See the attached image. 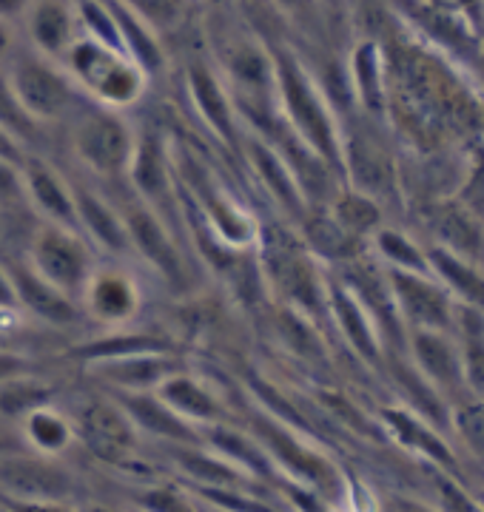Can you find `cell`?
I'll use <instances>...</instances> for the list:
<instances>
[{"instance_id":"1","label":"cell","mask_w":484,"mask_h":512,"mask_svg":"<svg viewBox=\"0 0 484 512\" xmlns=\"http://www.w3.org/2000/svg\"><path fill=\"white\" fill-rule=\"evenodd\" d=\"M382 46L388 63L385 117L410 148L433 157L484 140V86L467 77L459 60L408 29Z\"/></svg>"},{"instance_id":"2","label":"cell","mask_w":484,"mask_h":512,"mask_svg":"<svg viewBox=\"0 0 484 512\" xmlns=\"http://www.w3.org/2000/svg\"><path fill=\"white\" fill-rule=\"evenodd\" d=\"M277 72V114L282 126L294 131L308 148H314L325 163L342 174V126L328 94L322 92L314 74L288 49L274 52Z\"/></svg>"},{"instance_id":"3","label":"cell","mask_w":484,"mask_h":512,"mask_svg":"<svg viewBox=\"0 0 484 512\" xmlns=\"http://www.w3.org/2000/svg\"><path fill=\"white\" fill-rule=\"evenodd\" d=\"M399 23L430 46L473 66L484 40V0H388Z\"/></svg>"},{"instance_id":"4","label":"cell","mask_w":484,"mask_h":512,"mask_svg":"<svg viewBox=\"0 0 484 512\" xmlns=\"http://www.w3.org/2000/svg\"><path fill=\"white\" fill-rule=\"evenodd\" d=\"M60 63L72 74L77 89L94 97L106 109H129L149 86L146 72L126 52L86 35H77Z\"/></svg>"},{"instance_id":"5","label":"cell","mask_w":484,"mask_h":512,"mask_svg":"<svg viewBox=\"0 0 484 512\" xmlns=\"http://www.w3.org/2000/svg\"><path fill=\"white\" fill-rule=\"evenodd\" d=\"M223 83L234 109L248 114L265 131L277 123V72L274 52L257 40H237L223 57Z\"/></svg>"},{"instance_id":"6","label":"cell","mask_w":484,"mask_h":512,"mask_svg":"<svg viewBox=\"0 0 484 512\" xmlns=\"http://www.w3.org/2000/svg\"><path fill=\"white\" fill-rule=\"evenodd\" d=\"M26 262L46 282H52L57 291H63L77 302L94 271L92 242L80 237L77 228L43 222L29 237Z\"/></svg>"},{"instance_id":"7","label":"cell","mask_w":484,"mask_h":512,"mask_svg":"<svg viewBox=\"0 0 484 512\" xmlns=\"http://www.w3.org/2000/svg\"><path fill=\"white\" fill-rule=\"evenodd\" d=\"M6 77H9L12 92L18 94L20 106L38 126L63 120L66 114L77 109L80 89L72 80V74L57 60H49L38 52L23 55L6 69Z\"/></svg>"},{"instance_id":"8","label":"cell","mask_w":484,"mask_h":512,"mask_svg":"<svg viewBox=\"0 0 484 512\" xmlns=\"http://www.w3.org/2000/svg\"><path fill=\"white\" fill-rule=\"evenodd\" d=\"M137 146V134L117 109L97 106L83 111L72 128V151L97 177H126Z\"/></svg>"},{"instance_id":"9","label":"cell","mask_w":484,"mask_h":512,"mask_svg":"<svg viewBox=\"0 0 484 512\" xmlns=\"http://www.w3.org/2000/svg\"><path fill=\"white\" fill-rule=\"evenodd\" d=\"M0 493L26 504L57 507L75 498V478L60 467L55 456L9 450L0 453Z\"/></svg>"},{"instance_id":"10","label":"cell","mask_w":484,"mask_h":512,"mask_svg":"<svg viewBox=\"0 0 484 512\" xmlns=\"http://www.w3.org/2000/svg\"><path fill=\"white\" fill-rule=\"evenodd\" d=\"M385 279L391 288L393 308L399 313L405 330L456 328V299L439 282V276L385 268Z\"/></svg>"},{"instance_id":"11","label":"cell","mask_w":484,"mask_h":512,"mask_svg":"<svg viewBox=\"0 0 484 512\" xmlns=\"http://www.w3.org/2000/svg\"><path fill=\"white\" fill-rule=\"evenodd\" d=\"M268 279L274 282V291H280L302 316L328 313V279L319 274L305 242L277 239L271 251L265 254Z\"/></svg>"},{"instance_id":"12","label":"cell","mask_w":484,"mask_h":512,"mask_svg":"<svg viewBox=\"0 0 484 512\" xmlns=\"http://www.w3.org/2000/svg\"><path fill=\"white\" fill-rule=\"evenodd\" d=\"M405 356L447 407L470 399L462 373V350L453 330H408Z\"/></svg>"},{"instance_id":"13","label":"cell","mask_w":484,"mask_h":512,"mask_svg":"<svg viewBox=\"0 0 484 512\" xmlns=\"http://www.w3.org/2000/svg\"><path fill=\"white\" fill-rule=\"evenodd\" d=\"M254 436H257V444L265 450L268 461L274 467H280L282 473H288L297 484L319 490V493H328L331 487H336L339 478H336L334 464L317 450L305 447L288 427H282L271 419H257Z\"/></svg>"},{"instance_id":"14","label":"cell","mask_w":484,"mask_h":512,"mask_svg":"<svg viewBox=\"0 0 484 512\" xmlns=\"http://www.w3.org/2000/svg\"><path fill=\"white\" fill-rule=\"evenodd\" d=\"M342 174L348 185L371 194L373 200L396 197L402 188V171L388 148L365 131L348 134L342 128Z\"/></svg>"},{"instance_id":"15","label":"cell","mask_w":484,"mask_h":512,"mask_svg":"<svg viewBox=\"0 0 484 512\" xmlns=\"http://www.w3.org/2000/svg\"><path fill=\"white\" fill-rule=\"evenodd\" d=\"M72 424H75V439L83 441V447L100 461L120 464L137 450V427L117 402L94 399L77 413Z\"/></svg>"},{"instance_id":"16","label":"cell","mask_w":484,"mask_h":512,"mask_svg":"<svg viewBox=\"0 0 484 512\" xmlns=\"http://www.w3.org/2000/svg\"><path fill=\"white\" fill-rule=\"evenodd\" d=\"M191 188H194L197 214L223 245L242 251L257 242V222L251 220V214L211 174L197 171L191 177Z\"/></svg>"},{"instance_id":"17","label":"cell","mask_w":484,"mask_h":512,"mask_svg":"<svg viewBox=\"0 0 484 512\" xmlns=\"http://www.w3.org/2000/svg\"><path fill=\"white\" fill-rule=\"evenodd\" d=\"M328 316L348 342V348L368 365L385 362V339L365 302L342 279H328Z\"/></svg>"},{"instance_id":"18","label":"cell","mask_w":484,"mask_h":512,"mask_svg":"<svg viewBox=\"0 0 484 512\" xmlns=\"http://www.w3.org/2000/svg\"><path fill=\"white\" fill-rule=\"evenodd\" d=\"M77 302H83V308L94 322L106 328H120L137 316L143 305V293H140L137 279L126 271L94 268Z\"/></svg>"},{"instance_id":"19","label":"cell","mask_w":484,"mask_h":512,"mask_svg":"<svg viewBox=\"0 0 484 512\" xmlns=\"http://www.w3.org/2000/svg\"><path fill=\"white\" fill-rule=\"evenodd\" d=\"M180 367H183L180 359L171 356V350H137V353H123V356L86 362L89 376L114 387L117 393L154 390L168 373H174Z\"/></svg>"},{"instance_id":"20","label":"cell","mask_w":484,"mask_h":512,"mask_svg":"<svg viewBox=\"0 0 484 512\" xmlns=\"http://www.w3.org/2000/svg\"><path fill=\"white\" fill-rule=\"evenodd\" d=\"M126 228H129L131 251L143 256L157 274L163 276L171 285H180L186 279V265H183V254L174 245V239L168 234L163 220L157 217V211L149 202H140L123 214Z\"/></svg>"},{"instance_id":"21","label":"cell","mask_w":484,"mask_h":512,"mask_svg":"<svg viewBox=\"0 0 484 512\" xmlns=\"http://www.w3.org/2000/svg\"><path fill=\"white\" fill-rule=\"evenodd\" d=\"M382 424H385L388 436L396 439V444H402L405 450H410L413 456L428 458L430 464L442 467L447 473L459 470L456 450L442 436L445 430L436 427L430 419H425L422 413L402 407V404L399 407H385L382 410Z\"/></svg>"},{"instance_id":"22","label":"cell","mask_w":484,"mask_h":512,"mask_svg":"<svg viewBox=\"0 0 484 512\" xmlns=\"http://www.w3.org/2000/svg\"><path fill=\"white\" fill-rule=\"evenodd\" d=\"M186 92L200 120L214 131V137L231 146L240 131H237V109L231 103L223 77L203 60H194L186 69Z\"/></svg>"},{"instance_id":"23","label":"cell","mask_w":484,"mask_h":512,"mask_svg":"<svg viewBox=\"0 0 484 512\" xmlns=\"http://www.w3.org/2000/svg\"><path fill=\"white\" fill-rule=\"evenodd\" d=\"M20 177H23V197L43 217V222L77 228L75 185H69V180L57 168L35 157H26V163L20 165Z\"/></svg>"},{"instance_id":"24","label":"cell","mask_w":484,"mask_h":512,"mask_svg":"<svg viewBox=\"0 0 484 512\" xmlns=\"http://www.w3.org/2000/svg\"><path fill=\"white\" fill-rule=\"evenodd\" d=\"M23 20L35 52L57 63L80 35L75 0H29Z\"/></svg>"},{"instance_id":"25","label":"cell","mask_w":484,"mask_h":512,"mask_svg":"<svg viewBox=\"0 0 484 512\" xmlns=\"http://www.w3.org/2000/svg\"><path fill=\"white\" fill-rule=\"evenodd\" d=\"M114 402L120 404L129 413L131 424L137 427V433H146L151 439L168 441V444H203V436L197 433V427L177 416L154 390H140V393H117Z\"/></svg>"},{"instance_id":"26","label":"cell","mask_w":484,"mask_h":512,"mask_svg":"<svg viewBox=\"0 0 484 512\" xmlns=\"http://www.w3.org/2000/svg\"><path fill=\"white\" fill-rule=\"evenodd\" d=\"M9 274L15 282L18 293V305L23 313H32L35 319L52 325V328H69L77 319V302L63 291H57L52 282H46L43 276L29 265H9Z\"/></svg>"},{"instance_id":"27","label":"cell","mask_w":484,"mask_h":512,"mask_svg":"<svg viewBox=\"0 0 484 512\" xmlns=\"http://www.w3.org/2000/svg\"><path fill=\"white\" fill-rule=\"evenodd\" d=\"M245 151H248V163L254 168V174L260 177L262 188L274 197V202L280 205L288 217H294L297 222L302 220L311 205L305 200L297 177L291 174V168L282 160L277 146L271 140H262V137H248Z\"/></svg>"},{"instance_id":"28","label":"cell","mask_w":484,"mask_h":512,"mask_svg":"<svg viewBox=\"0 0 484 512\" xmlns=\"http://www.w3.org/2000/svg\"><path fill=\"white\" fill-rule=\"evenodd\" d=\"M428 228L433 234V245L467 259H482L484 225H479L476 211L470 205L456 200L430 202Z\"/></svg>"},{"instance_id":"29","label":"cell","mask_w":484,"mask_h":512,"mask_svg":"<svg viewBox=\"0 0 484 512\" xmlns=\"http://www.w3.org/2000/svg\"><path fill=\"white\" fill-rule=\"evenodd\" d=\"M348 83L359 109L371 117H385L388 103V63L382 40H359L348 55Z\"/></svg>"},{"instance_id":"30","label":"cell","mask_w":484,"mask_h":512,"mask_svg":"<svg viewBox=\"0 0 484 512\" xmlns=\"http://www.w3.org/2000/svg\"><path fill=\"white\" fill-rule=\"evenodd\" d=\"M154 393H157L177 416H183L186 421H191L194 427H200V424H203V427H214V424L223 421V404L214 396V390H211L203 379L186 373L183 367L174 370V373H168L166 379L154 387Z\"/></svg>"},{"instance_id":"31","label":"cell","mask_w":484,"mask_h":512,"mask_svg":"<svg viewBox=\"0 0 484 512\" xmlns=\"http://www.w3.org/2000/svg\"><path fill=\"white\" fill-rule=\"evenodd\" d=\"M75 208L77 228L86 234L89 242L114 256L131 254L129 228H126L123 214L114 208L112 202H106L89 188H75Z\"/></svg>"},{"instance_id":"32","label":"cell","mask_w":484,"mask_h":512,"mask_svg":"<svg viewBox=\"0 0 484 512\" xmlns=\"http://www.w3.org/2000/svg\"><path fill=\"white\" fill-rule=\"evenodd\" d=\"M302 225V242L311 254L322 256L328 262H339V265H348L359 256L368 254V242L351 234L345 225H339L334 220V214L328 208H308L305 217L299 220Z\"/></svg>"},{"instance_id":"33","label":"cell","mask_w":484,"mask_h":512,"mask_svg":"<svg viewBox=\"0 0 484 512\" xmlns=\"http://www.w3.org/2000/svg\"><path fill=\"white\" fill-rule=\"evenodd\" d=\"M430 271L439 276V282L445 285L450 296L456 299V305L470 308V311L484 316V268L479 259H467V256L445 251L439 245L428 248Z\"/></svg>"},{"instance_id":"34","label":"cell","mask_w":484,"mask_h":512,"mask_svg":"<svg viewBox=\"0 0 484 512\" xmlns=\"http://www.w3.org/2000/svg\"><path fill=\"white\" fill-rule=\"evenodd\" d=\"M20 427H23L26 447L35 453H43V456L57 458L60 453H66L75 441V424H72V419H66L57 407H52V402L29 410L20 419Z\"/></svg>"},{"instance_id":"35","label":"cell","mask_w":484,"mask_h":512,"mask_svg":"<svg viewBox=\"0 0 484 512\" xmlns=\"http://www.w3.org/2000/svg\"><path fill=\"white\" fill-rule=\"evenodd\" d=\"M456 339L462 350V373H465L467 396L484 402V316L456 305Z\"/></svg>"},{"instance_id":"36","label":"cell","mask_w":484,"mask_h":512,"mask_svg":"<svg viewBox=\"0 0 484 512\" xmlns=\"http://www.w3.org/2000/svg\"><path fill=\"white\" fill-rule=\"evenodd\" d=\"M328 211L334 214L339 225H345L351 234L359 239H368L376 234L379 225H385V208L382 202L373 200L371 194L359 191L354 185H339L331 200H328Z\"/></svg>"},{"instance_id":"37","label":"cell","mask_w":484,"mask_h":512,"mask_svg":"<svg viewBox=\"0 0 484 512\" xmlns=\"http://www.w3.org/2000/svg\"><path fill=\"white\" fill-rule=\"evenodd\" d=\"M371 251L376 254V262L385 268L396 271H416V274H433L430 271L428 248L419 245L408 231L393 228V225H379L371 239Z\"/></svg>"},{"instance_id":"38","label":"cell","mask_w":484,"mask_h":512,"mask_svg":"<svg viewBox=\"0 0 484 512\" xmlns=\"http://www.w3.org/2000/svg\"><path fill=\"white\" fill-rule=\"evenodd\" d=\"M129 177L134 185L140 188V194L146 197V202L157 200L168 185V160L163 143L154 134H143L137 137L134 146V157H131Z\"/></svg>"},{"instance_id":"39","label":"cell","mask_w":484,"mask_h":512,"mask_svg":"<svg viewBox=\"0 0 484 512\" xmlns=\"http://www.w3.org/2000/svg\"><path fill=\"white\" fill-rule=\"evenodd\" d=\"M55 387L49 382H40L32 373H20L6 382H0V416L6 419H23L29 410L40 404L52 402Z\"/></svg>"},{"instance_id":"40","label":"cell","mask_w":484,"mask_h":512,"mask_svg":"<svg viewBox=\"0 0 484 512\" xmlns=\"http://www.w3.org/2000/svg\"><path fill=\"white\" fill-rule=\"evenodd\" d=\"M447 433L456 439V444L467 456L484 467V402L465 399V402L450 407Z\"/></svg>"},{"instance_id":"41","label":"cell","mask_w":484,"mask_h":512,"mask_svg":"<svg viewBox=\"0 0 484 512\" xmlns=\"http://www.w3.org/2000/svg\"><path fill=\"white\" fill-rule=\"evenodd\" d=\"M137 350H171L168 342L149 336V333H109L94 342H86L75 350L83 362L94 359H109V356H123V353H137Z\"/></svg>"},{"instance_id":"42","label":"cell","mask_w":484,"mask_h":512,"mask_svg":"<svg viewBox=\"0 0 484 512\" xmlns=\"http://www.w3.org/2000/svg\"><path fill=\"white\" fill-rule=\"evenodd\" d=\"M75 12L80 35L100 40V43L114 46V49L123 52V46H120V29H117V18H114L112 3H103V0H75Z\"/></svg>"},{"instance_id":"43","label":"cell","mask_w":484,"mask_h":512,"mask_svg":"<svg viewBox=\"0 0 484 512\" xmlns=\"http://www.w3.org/2000/svg\"><path fill=\"white\" fill-rule=\"evenodd\" d=\"M0 126L6 131H12L20 143L23 140H38L40 126L26 114V109L20 106L18 94L12 92L9 77H6V66L0 69Z\"/></svg>"},{"instance_id":"44","label":"cell","mask_w":484,"mask_h":512,"mask_svg":"<svg viewBox=\"0 0 484 512\" xmlns=\"http://www.w3.org/2000/svg\"><path fill=\"white\" fill-rule=\"evenodd\" d=\"M120 3L140 20H146L157 35L180 26L188 9V0H120Z\"/></svg>"},{"instance_id":"45","label":"cell","mask_w":484,"mask_h":512,"mask_svg":"<svg viewBox=\"0 0 484 512\" xmlns=\"http://www.w3.org/2000/svg\"><path fill=\"white\" fill-rule=\"evenodd\" d=\"M18 202H26L20 165L0 160V205H18Z\"/></svg>"},{"instance_id":"46","label":"cell","mask_w":484,"mask_h":512,"mask_svg":"<svg viewBox=\"0 0 484 512\" xmlns=\"http://www.w3.org/2000/svg\"><path fill=\"white\" fill-rule=\"evenodd\" d=\"M0 160H6V163L12 165L26 163V148H23V143L3 126H0Z\"/></svg>"},{"instance_id":"47","label":"cell","mask_w":484,"mask_h":512,"mask_svg":"<svg viewBox=\"0 0 484 512\" xmlns=\"http://www.w3.org/2000/svg\"><path fill=\"white\" fill-rule=\"evenodd\" d=\"M20 373H32V365L29 359H23L12 350H0V382L12 379V376H20Z\"/></svg>"},{"instance_id":"48","label":"cell","mask_w":484,"mask_h":512,"mask_svg":"<svg viewBox=\"0 0 484 512\" xmlns=\"http://www.w3.org/2000/svg\"><path fill=\"white\" fill-rule=\"evenodd\" d=\"M3 311H20L15 282H12V274L6 265H0V313Z\"/></svg>"},{"instance_id":"49","label":"cell","mask_w":484,"mask_h":512,"mask_svg":"<svg viewBox=\"0 0 484 512\" xmlns=\"http://www.w3.org/2000/svg\"><path fill=\"white\" fill-rule=\"evenodd\" d=\"M15 43H18V35H15L12 20H0V69L9 63V57L15 52Z\"/></svg>"},{"instance_id":"50","label":"cell","mask_w":484,"mask_h":512,"mask_svg":"<svg viewBox=\"0 0 484 512\" xmlns=\"http://www.w3.org/2000/svg\"><path fill=\"white\" fill-rule=\"evenodd\" d=\"M277 6H280L285 15H294V18H305L314 6H317L319 0H274Z\"/></svg>"},{"instance_id":"51","label":"cell","mask_w":484,"mask_h":512,"mask_svg":"<svg viewBox=\"0 0 484 512\" xmlns=\"http://www.w3.org/2000/svg\"><path fill=\"white\" fill-rule=\"evenodd\" d=\"M26 6H29V0H0V20L15 23V18H23Z\"/></svg>"},{"instance_id":"52","label":"cell","mask_w":484,"mask_h":512,"mask_svg":"<svg viewBox=\"0 0 484 512\" xmlns=\"http://www.w3.org/2000/svg\"><path fill=\"white\" fill-rule=\"evenodd\" d=\"M9 450H18V441L6 439V436H0V453H9Z\"/></svg>"},{"instance_id":"53","label":"cell","mask_w":484,"mask_h":512,"mask_svg":"<svg viewBox=\"0 0 484 512\" xmlns=\"http://www.w3.org/2000/svg\"><path fill=\"white\" fill-rule=\"evenodd\" d=\"M476 72H482V77H484V40H482V52H479V60H476Z\"/></svg>"},{"instance_id":"54","label":"cell","mask_w":484,"mask_h":512,"mask_svg":"<svg viewBox=\"0 0 484 512\" xmlns=\"http://www.w3.org/2000/svg\"><path fill=\"white\" fill-rule=\"evenodd\" d=\"M217 3H228V0H217Z\"/></svg>"},{"instance_id":"55","label":"cell","mask_w":484,"mask_h":512,"mask_svg":"<svg viewBox=\"0 0 484 512\" xmlns=\"http://www.w3.org/2000/svg\"><path fill=\"white\" fill-rule=\"evenodd\" d=\"M319 3H322V0H319Z\"/></svg>"}]
</instances>
